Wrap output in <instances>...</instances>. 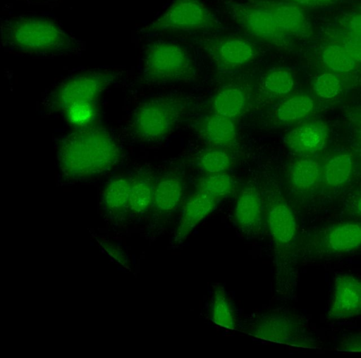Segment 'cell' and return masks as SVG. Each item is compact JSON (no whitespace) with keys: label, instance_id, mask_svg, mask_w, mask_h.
<instances>
[{"label":"cell","instance_id":"obj_1","mask_svg":"<svg viewBox=\"0 0 361 358\" xmlns=\"http://www.w3.org/2000/svg\"><path fill=\"white\" fill-rule=\"evenodd\" d=\"M264 222L274 248L277 292L293 298L299 278L300 241L293 211L281 197L269 195L264 202Z\"/></svg>","mask_w":361,"mask_h":358},{"label":"cell","instance_id":"obj_2","mask_svg":"<svg viewBox=\"0 0 361 358\" xmlns=\"http://www.w3.org/2000/svg\"><path fill=\"white\" fill-rule=\"evenodd\" d=\"M1 45L21 54L58 56L78 54L80 41L68 34L53 19L39 16L3 18Z\"/></svg>","mask_w":361,"mask_h":358},{"label":"cell","instance_id":"obj_3","mask_svg":"<svg viewBox=\"0 0 361 358\" xmlns=\"http://www.w3.org/2000/svg\"><path fill=\"white\" fill-rule=\"evenodd\" d=\"M120 156L116 141L99 128H87L70 134L58 150L60 168L72 180L104 173L116 165Z\"/></svg>","mask_w":361,"mask_h":358},{"label":"cell","instance_id":"obj_4","mask_svg":"<svg viewBox=\"0 0 361 358\" xmlns=\"http://www.w3.org/2000/svg\"><path fill=\"white\" fill-rule=\"evenodd\" d=\"M188 109V99L180 94H166L148 99L135 112L133 132L142 141H159L177 128Z\"/></svg>","mask_w":361,"mask_h":358},{"label":"cell","instance_id":"obj_5","mask_svg":"<svg viewBox=\"0 0 361 358\" xmlns=\"http://www.w3.org/2000/svg\"><path fill=\"white\" fill-rule=\"evenodd\" d=\"M245 331L259 340L299 348L316 349L321 345L305 317L288 309L257 316Z\"/></svg>","mask_w":361,"mask_h":358},{"label":"cell","instance_id":"obj_6","mask_svg":"<svg viewBox=\"0 0 361 358\" xmlns=\"http://www.w3.org/2000/svg\"><path fill=\"white\" fill-rule=\"evenodd\" d=\"M142 78L151 84L186 82L195 75V63L188 51L171 42L155 41L143 53Z\"/></svg>","mask_w":361,"mask_h":358},{"label":"cell","instance_id":"obj_7","mask_svg":"<svg viewBox=\"0 0 361 358\" xmlns=\"http://www.w3.org/2000/svg\"><path fill=\"white\" fill-rule=\"evenodd\" d=\"M361 250V222L327 226L301 237L300 259L317 261L336 259Z\"/></svg>","mask_w":361,"mask_h":358},{"label":"cell","instance_id":"obj_8","mask_svg":"<svg viewBox=\"0 0 361 358\" xmlns=\"http://www.w3.org/2000/svg\"><path fill=\"white\" fill-rule=\"evenodd\" d=\"M219 22L200 0H174L142 32L149 35L166 31H202L216 29Z\"/></svg>","mask_w":361,"mask_h":358},{"label":"cell","instance_id":"obj_9","mask_svg":"<svg viewBox=\"0 0 361 358\" xmlns=\"http://www.w3.org/2000/svg\"><path fill=\"white\" fill-rule=\"evenodd\" d=\"M116 73L111 70H90L75 75L62 82L51 93V107L66 111L72 105L93 103L114 80Z\"/></svg>","mask_w":361,"mask_h":358},{"label":"cell","instance_id":"obj_10","mask_svg":"<svg viewBox=\"0 0 361 358\" xmlns=\"http://www.w3.org/2000/svg\"><path fill=\"white\" fill-rule=\"evenodd\" d=\"M228 11L235 24L252 37L278 48L287 46L289 36L266 8L250 2L230 4Z\"/></svg>","mask_w":361,"mask_h":358},{"label":"cell","instance_id":"obj_11","mask_svg":"<svg viewBox=\"0 0 361 358\" xmlns=\"http://www.w3.org/2000/svg\"><path fill=\"white\" fill-rule=\"evenodd\" d=\"M361 315V279L347 273L334 278L329 320H345Z\"/></svg>","mask_w":361,"mask_h":358},{"label":"cell","instance_id":"obj_12","mask_svg":"<svg viewBox=\"0 0 361 358\" xmlns=\"http://www.w3.org/2000/svg\"><path fill=\"white\" fill-rule=\"evenodd\" d=\"M206 48L218 66L227 70L248 65L258 55V50L253 44L238 37L212 39L207 42Z\"/></svg>","mask_w":361,"mask_h":358},{"label":"cell","instance_id":"obj_13","mask_svg":"<svg viewBox=\"0 0 361 358\" xmlns=\"http://www.w3.org/2000/svg\"><path fill=\"white\" fill-rule=\"evenodd\" d=\"M234 219L238 229L245 235H259L264 222V202L259 190L247 185L240 192L235 206Z\"/></svg>","mask_w":361,"mask_h":358},{"label":"cell","instance_id":"obj_14","mask_svg":"<svg viewBox=\"0 0 361 358\" xmlns=\"http://www.w3.org/2000/svg\"><path fill=\"white\" fill-rule=\"evenodd\" d=\"M250 2L268 10L279 27L288 36H305L307 33V22L297 4L278 0H250Z\"/></svg>","mask_w":361,"mask_h":358},{"label":"cell","instance_id":"obj_15","mask_svg":"<svg viewBox=\"0 0 361 358\" xmlns=\"http://www.w3.org/2000/svg\"><path fill=\"white\" fill-rule=\"evenodd\" d=\"M250 101L248 87L240 83H231L222 87L214 99V113L233 121L242 116Z\"/></svg>","mask_w":361,"mask_h":358},{"label":"cell","instance_id":"obj_16","mask_svg":"<svg viewBox=\"0 0 361 358\" xmlns=\"http://www.w3.org/2000/svg\"><path fill=\"white\" fill-rule=\"evenodd\" d=\"M218 201L199 192L192 194L186 201L182 217L176 230L175 241L184 240L192 229L216 207Z\"/></svg>","mask_w":361,"mask_h":358},{"label":"cell","instance_id":"obj_17","mask_svg":"<svg viewBox=\"0 0 361 358\" xmlns=\"http://www.w3.org/2000/svg\"><path fill=\"white\" fill-rule=\"evenodd\" d=\"M326 130L320 123L302 124L291 130L285 137L287 147L298 154H310L319 150L325 144Z\"/></svg>","mask_w":361,"mask_h":358},{"label":"cell","instance_id":"obj_18","mask_svg":"<svg viewBox=\"0 0 361 358\" xmlns=\"http://www.w3.org/2000/svg\"><path fill=\"white\" fill-rule=\"evenodd\" d=\"M184 190L185 183L180 174L167 173L155 183L152 204L161 214L173 212L179 206Z\"/></svg>","mask_w":361,"mask_h":358},{"label":"cell","instance_id":"obj_19","mask_svg":"<svg viewBox=\"0 0 361 358\" xmlns=\"http://www.w3.org/2000/svg\"><path fill=\"white\" fill-rule=\"evenodd\" d=\"M199 132L202 139L212 147L228 148L236 142L234 121L215 113L202 121Z\"/></svg>","mask_w":361,"mask_h":358},{"label":"cell","instance_id":"obj_20","mask_svg":"<svg viewBox=\"0 0 361 358\" xmlns=\"http://www.w3.org/2000/svg\"><path fill=\"white\" fill-rule=\"evenodd\" d=\"M155 183L152 175L145 172L131 178L129 207L133 211L141 213L153 204Z\"/></svg>","mask_w":361,"mask_h":358},{"label":"cell","instance_id":"obj_21","mask_svg":"<svg viewBox=\"0 0 361 358\" xmlns=\"http://www.w3.org/2000/svg\"><path fill=\"white\" fill-rule=\"evenodd\" d=\"M319 173L320 168L317 161L311 159H302L290 164L288 178L294 189L305 191L315 185Z\"/></svg>","mask_w":361,"mask_h":358},{"label":"cell","instance_id":"obj_22","mask_svg":"<svg viewBox=\"0 0 361 358\" xmlns=\"http://www.w3.org/2000/svg\"><path fill=\"white\" fill-rule=\"evenodd\" d=\"M313 100L306 94H296L281 102L274 116L279 123H290L305 117L313 109Z\"/></svg>","mask_w":361,"mask_h":358},{"label":"cell","instance_id":"obj_23","mask_svg":"<svg viewBox=\"0 0 361 358\" xmlns=\"http://www.w3.org/2000/svg\"><path fill=\"white\" fill-rule=\"evenodd\" d=\"M294 87L292 73L283 68L269 70L262 78L260 89L268 97H281L290 93Z\"/></svg>","mask_w":361,"mask_h":358},{"label":"cell","instance_id":"obj_24","mask_svg":"<svg viewBox=\"0 0 361 358\" xmlns=\"http://www.w3.org/2000/svg\"><path fill=\"white\" fill-rule=\"evenodd\" d=\"M131 178L117 175L110 180L103 194L105 206L111 211H119L129 206Z\"/></svg>","mask_w":361,"mask_h":358},{"label":"cell","instance_id":"obj_25","mask_svg":"<svg viewBox=\"0 0 361 358\" xmlns=\"http://www.w3.org/2000/svg\"><path fill=\"white\" fill-rule=\"evenodd\" d=\"M211 316L212 321L221 327L228 329L235 327L234 310L224 288L220 285H217L213 292Z\"/></svg>","mask_w":361,"mask_h":358},{"label":"cell","instance_id":"obj_26","mask_svg":"<svg viewBox=\"0 0 361 358\" xmlns=\"http://www.w3.org/2000/svg\"><path fill=\"white\" fill-rule=\"evenodd\" d=\"M234 187L233 177L227 172L206 174L197 183V191L218 202L231 195Z\"/></svg>","mask_w":361,"mask_h":358},{"label":"cell","instance_id":"obj_27","mask_svg":"<svg viewBox=\"0 0 361 358\" xmlns=\"http://www.w3.org/2000/svg\"><path fill=\"white\" fill-rule=\"evenodd\" d=\"M231 155L225 148L212 147L203 150L197 157V164L206 174L226 172L232 165Z\"/></svg>","mask_w":361,"mask_h":358},{"label":"cell","instance_id":"obj_28","mask_svg":"<svg viewBox=\"0 0 361 358\" xmlns=\"http://www.w3.org/2000/svg\"><path fill=\"white\" fill-rule=\"evenodd\" d=\"M353 168L350 154H341L331 159L325 166L324 178L331 186L340 185L349 178Z\"/></svg>","mask_w":361,"mask_h":358},{"label":"cell","instance_id":"obj_29","mask_svg":"<svg viewBox=\"0 0 361 358\" xmlns=\"http://www.w3.org/2000/svg\"><path fill=\"white\" fill-rule=\"evenodd\" d=\"M322 57L325 66L334 72L348 73L355 68L356 62L342 45L325 47Z\"/></svg>","mask_w":361,"mask_h":358},{"label":"cell","instance_id":"obj_30","mask_svg":"<svg viewBox=\"0 0 361 358\" xmlns=\"http://www.w3.org/2000/svg\"><path fill=\"white\" fill-rule=\"evenodd\" d=\"M314 87L319 97L331 99L338 94L341 89V81L335 74L325 73L316 79Z\"/></svg>","mask_w":361,"mask_h":358},{"label":"cell","instance_id":"obj_31","mask_svg":"<svg viewBox=\"0 0 361 358\" xmlns=\"http://www.w3.org/2000/svg\"><path fill=\"white\" fill-rule=\"evenodd\" d=\"M94 104L93 103H80L72 105L66 110V115L68 119L75 124H85L94 116Z\"/></svg>","mask_w":361,"mask_h":358},{"label":"cell","instance_id":"obj_32","mask_svg":"<svg viewBox=\"0 0 361 358\" xmlns=\"http://www.w3.org/2000/svg\"><path fill=\"white\" fill-rule=\"evenodd\" d=\"M335 350L344 352H361V333L344 336Z\"/></svg>","mask_w":361,"mask_h":358},{"label":"cell","instance_id":"obj_33","mask_svg":"<svg viewBox=\"0 0 361 358\" xmlns=\"http://www.w3.org/2000/svg\"><path fill=\"white\" fill-rule=\"evenodd\" d=\"M342 46L355 62H361L360 37L350 33L343 38Z\"/></svg>","mask_w":361,"mask_h":358},{"label":"cell","instance_id":"obj_34","mask_svg":"<svg viewBox=\"0 0 361 358\" xmlns=\"http://www.w3.org/2000/svg\"><path fill=\"white\" fill-rule=\"evenodd\" d=\"M348 29L350 34L361 38V13L351 17L348 23Z\"/></svg>","mask_w":361,"mask_h":358},{"label":"cell","instance_id":"obj_35","mask_svg":"<svg viewBox=\"0 0 361 358\" xmlns=\"http://www.w3.org/2000/svg\"><path fill=\"white\" fill-rule=\"evenodd\" d=\"M290 2L298 5L312 6L316 5V0H289Z\"/></svg>","mask_w":361,"mask_h":358},{"label":"cell","instance_id":"obj_36","mask_svg":"<svg viewBox=\"0 0 361 358\" xmlns=\"http://www.w3.org/2000/svg\"><path fill=\"white\" fill-rule=\"evenodd\" d=\"M354 209L356 214L361 216V195L356 200Z\"/></svg>","mask_w":361,"mask_h":358},{"label":"cell","instance_id":"obj_37","mask_svg":"<svg viewBox=\"0 0 361 358\" xmlns=\"http://www.w3.org/2000/svg\"><path fill=\"white\" fill-rule=\"evenodd\" d=\"M334 0H316V5L328 4L332 2Z\"/></svg>","mask_w":361,"mask_h":358}]
</instances>
